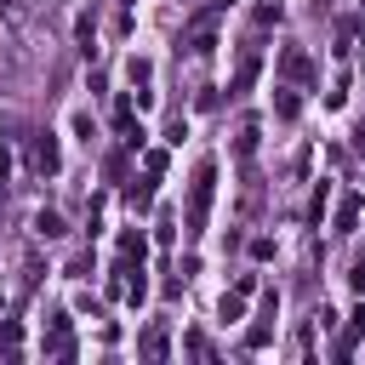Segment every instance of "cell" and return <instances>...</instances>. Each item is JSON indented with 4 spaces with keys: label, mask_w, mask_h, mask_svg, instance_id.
Returning a JSON list of instances; mask_svg holds the SVG:
<instances>
[{
    "label": "cell",
    "mask_w": 365,
    "mask_h": 365,
    "mask_svg": "<svg viewBox=\"0 0 365 365\" xmlns=\"http://www.w3.org/2000/svg\"><path fill=\"white\" fill-rule=\"evenodd\" d=\"M34 228H40V234H46V240H51V234H63V222H57V217H51V211H40V217H34Z\"/></svg>",
    "instance_id": "2"
},
{
    "label": "cell",
    "mask_w": 365,
    "mask_h": 365,
    "mask_svg": "<svg viewBox=\"0 0 365 365\" xmlns=\"http://www.w3.org/2000/svg\"><path fill=\"white\" fill-rule=\"evenodd\" d=\"M205 205H211V165L200 171V182H194V200H188V228H200L205 222Z\"/></svg>",
    "instance_id": "1"
}]
</instances>
